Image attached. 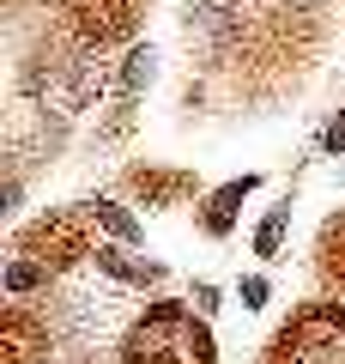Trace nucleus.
Here are the masks:
<instances>
[{
    "mask_svg": "<svg viewBox=\"0 0 345 364\" xmlns=\"http://www.w3.org/2000/svg\"><path fill=\"white\" fill-rule=\"evenodd\" d=\"M285 364H345V322L333 316H309L297 340L285 334Z\"/></svg>",
    "mask_w": 345,
    "mask_h": 364,
    "instance_id": "obj_1",
    "label": "nucleus"
},
{
    "mask_svg": "<svg viewBox=\"0 0 345 364\" xmlns=\"http://www.w3.org/2000/svg\"><path fill=\"white\" fill-rule=\"evenodd\" d=\"M279 231H285V213H273V219L261 225V237H255V243H261V255H273V249H279Z\"/></svg>",
    "mask_w": 345,
    "mask_h": 364,
    "instance_id": "obj_3",
    "label": "nucleus"
},
{
    "mask_svg": "<svg viewBox=\"0 0 345 364\" xmlns=\"http://www.w3.org/2000/svg\"><path fill=\"white\" fill-rule=\"evenodd\" d=\"M243 298H248V310H261V304H267V279H248Z\"/></svg>",
    "mask_w": 345,
    "mask_h": 364,
    "instance_id": "obj_6",
    "label": "nucleus"
},
{
    "mask_svg": "<svg viewBox=\"0 0 345 364\" xmlns=\"http://www.w3.org/2000/svg\"><path fill=\"white\" fill-rule=\"evenodd\" d=\"M146 73H152V55H146V49H140V55H133V61H128V85H140V79H146Z\"/></svg>",
    "mask_w": 345,
    "mask_h": 364,
    "instance_id": "obj_5",
    "label": "nucleus"
},
{
    "mask_svg": "<svg viewBox=\"0 0 345 364\" xmlns=\"http://www.w3.org/2000/svg\"><path fill=\"white\" fill-rule=\"evenodd\" d=\"M6 286H13V291H31V286H37V267H31V261H18V267L6 273Z\"/></svg>",
    "mask_w": 345,
    "mask_h": 364,
    "instance_id": "obj_4",
    "label": "nucleus"
},
{
    "mask_svg": "<svg viewBox=\"0 0 345 364\" xmlns=\"http://www.w3.org/2000/svg\"><path fill=\"white\" fill-rule=\"evenodd\" d=\"M97 213H103V225H109L115 237H128V243H133V237H140V225H133V219H128V213H121V207H109V200H103Z\"/></svg>",
    "mask_w": 345,
    "mask_h": 364,
    "instance_id": "obj_2",
    "label": "nucleus"
}]
</instances>
